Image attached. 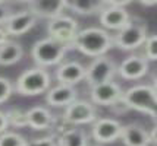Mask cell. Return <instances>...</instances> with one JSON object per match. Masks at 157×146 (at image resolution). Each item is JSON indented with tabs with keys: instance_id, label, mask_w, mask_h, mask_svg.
Masks as SVG:
<instances>
[{
	"instance_id": "6da1fadb",
	"label": "cell",
	"mask_w": 157,
	"mask_h": 146,
	"mask_svg": "<svg viewBox=\"0 0 157 146\" xmlns=\"http://www.w3.org/2000/svg\"><path fill=\"white\" fill-rule=\"evenodd\" d=\"M113 47V38L104 29L87 28L78 32L74 48L90 57H101Z\"/></svg>"
},
{
	"instance_id": "7a4b0ae2",
	"label": "cell",
	"mask_w": 157,
	"mask_h": 146,
	"mask_svg": "<svg viewBox=\"0 0 157 146\" xmlns=\"http://www.w3.org/2000/svg\"><path fill=\"white\" fill-rule=\"evenodd\" d=\"M48 86H50V75L47 70H44L43 67H33L24 72L18 77L15 89L21 95L31 97L46 92Z\"/></svg>"
},
{
	"instance_id": "3957f363",
	"label": "cell",
	"mask_w": 157,
	"mask_h": 146,
	"mask_svg": "<svg viewBox=\"0 0 157 146\" xmlns=\"http://www.w3.org/2000/svg\"><path fill=\"white\" fill-rule=\"evenodd\" d=\"M123 99L129 110L153 114L157 110V91L153 86L138 85L123 94Z\"/></svg>"
},
{
	"instance_id": "277c9868",
	"label": "cell",
	"mask_w": 157,
	"mask_h": 146,
	"mask_svg": "<svg viewBox=\"0 0 157 146\" xmlns=\"http://www.w3.org/2000/svg\"><path fill=\"white\" fill-rule=\"evenodd\" d=\"M147 27L141 19L134 18L128 22V25L117 31L113 38V44L121 50H135L141 47L147 41Z\"/></svg>"
},
{
	"instance_id": "5b68a950",
	"label": "cell",
	"mask_w": 157,
	"mask_h": 146,
	"mask_svg": "<svg viewBox=\"0 0 157 146\" xmlns=\"http://www.w3.org/2000/svg\"><path fill=\"white\" fill-rule=\"evenodd\" d=\"M68 47H65L63 44L55 41L53 38H44L33 45L31 56L38 66L46 67V66H55L60 63Z\"/></svg>"
},
{
	"instance_id": "8992f818",
	"label": "cell",
	"mask_w": 157,
	"mask_h": 146,
	"mask_svg": "<svg viewBox=\"0 0 157 146\" xmlns=\"http://www.w3.org/2000/svg\"><path fill=\"white\" fill-rule=\"evenodd\" d=\"M48 38H53L55 41L63 44L65 47H72L74 48V42L76 40V35L79 32L78 28V22L69 16H59L53 21H50L47 25Z\"/></svg>"
},
{
	"instance_id": "52a82bcc",
	"label": "cell",
	"mask_w": 157,
	"mask_h": 146,
	"mask_svg": "<svg viewBox=\"0 0 157 146\" xmlns=\"http://www.w3.org/2000/svg\"><path fill=\"white\" fill-rule=\"evenodd\" d=\"M116 64L109 57H97L87 67L85 80L88 82V85H91V88L96 85L106 84L113 79V76L116 75Z\"/></svg>"
},
{
	"instance_id": "ba28073f",
	"label": "cell",
	"mask_w": 157,
	"mask_h": 146,
	"mask_svg": "<svg viewBox=\"0 0 157 146\" xmlns=\"http://www.w3.org/2000/svg\"><path fill=\"white\" fill-rule=\"evenodd\" d=\"M123 126L113 118H100L94 121L93 137L100 143H110L122 134Z\"/></svg>"
},
{
	"instance_id": "9c48e42d",
	"label": "cell",
	"mask_w": 157,
	"mask_h": 146,
	"mask_svg": "<svg viewBox=\"0 0 157 146\" xmlns=\"http://www.w3.org/2000/svg\"><path fill=\"white\" fill-rule=\"evenodd\" d=\"M65 118L71 124H87L91 121H96L97 112L96 108L87 101H75L66 107Z\"/></svg>"
},
{
	"instance_id": "30bf717a",
	"label": "cell",
	"mask_w": 157,
	"mask_h": 146,
	"mask_svg": "<svg viewBox=\"0 0 157 146\" xmlns=\"http://www.w3.org/2000/svg\"><path fill=\"white\" fill-rule=\"evenodd\" d=\"M123 98V92L121 86L115 82H106V84L96 85L91 88V99L93 102L98 105H112Z\"/></svg>"
},
{
	"instance_id": "8fae6325",
	"label": "cell",
	"mask_w": 157,
	"mask_h": 146,
	"mask_svg": "<svg viewBox=\"0 0 157 146\" xmlns=\"http://www.w3.org/2000/svg\"><path fill=\"white\" fill-rule=\"evenodd\" d=\"M106 5V0H104ZM131 21L128 12L125 10V7L119 6H109L106 5V7L103 9V12L100 13V22L104 28L107 29H116L121 31L128 25V22Z\"/></svg>"
},
{
	"instance_id": "7c38bea8",
	"label": "cell",
	"mask_w": 157,
	"mask_h": 146,
	"mask_svg": "<svg viewBox=\"0 0 157 146\" xmlns=\"http://www.w3.org/2000/svg\"><path fill=\"white\" fill-rule=\"evenodd\" d=\"M35 22H37V16L28 9V10H22V12L10 15V18L5 23V29L9 35L18 37V35L28 32L35 25Z\"/></svg>"
},
{
	"instance_id": "4fadbf2b",
	"label": "cell",
	"mask_w": 157,
	"mask_h": 146,
	"mask_svg": "<svg viewBox=\"0 0 157 146\" xmlns=\"http://www.w3.org/2000/svg\"><path fill=\"white\" fill-rule=\"evenodd\" d=\"M29 10L38 18H46L53 21L56 18L62 16V12L65 10V0H33L28 3Z\"/></svg>"
},
{
	"instance_id": "5bb4252c",
	"label": "cell",
	"mask_w": 157,
	"mask_h": 146,
	"mask_svg": "<svg viewBox=\"0 0 157 146\" xmlns=\"http://www.w3.org/2000/svg\"><path fill=\"white\" fill-rule=\"evenodd\" d=\"M117 70H119V75L123 79L137 80V79L143 77L148 72V62H147L145 57L131 56L121 63V66H119Z\"/></svg>"
},
{
	"instance_id": "9a60e30c",
	"label": "cell",
	"mask_w": 157,
	"mask_h": 146,
	"mask_svg": "<svg viewBox=\"0 0 157 146\" xmlns=\"http://www.w3.org/2000/svg\"><path fill=\"white\" fill-rule=\"evenodd\" d=\"M85 75H87V69L78 62L65 63L56 72L57 80L63 85H71V86L85 79Z\"/></svg>"
},
{
	"instance_id": "2e32d148",
	"label": "cell",
	"mask_w": 157,
	"mask_h": 146,
	"mask_svg": "<svg viewBox=\"0 0 157 146\" xmlns=\"http://www.w3.org/2000/svg\"><path fill=\"white\" fill-rule=\"evenodd\" d=\"M46 101L53 107H63V105L69 107L76 101V89L71 85L60 84L48 91Z\"/></svg>"
},
{
	"instance_id": "e0dca14e",
	"label": "cell",
	"mask_w": 157,
	"mask_h": 146,
	"mask_svg": "<svg viewBox=\"0 0 157 146\" xmlns=\"http://www.w3.org/2000/svg\"><path fill=\"white\" fill-rule=\"evenodd\" d=\"M121 139L126 146H148L150 145V134L144 130L141 126L128 124L122 129Z\"/></svg>"
},
{
	"instance_id": "ac0fdd59",
	"label": "cell",
	"mask_w": 157,
	"mask_h": 146,
	"mask_svg": "<svg viewBox=\"0 0 157 146\" xmlns=\"http://www.w3.org/2000/svg\"><path fill=\"white\" fill-rule=\"evenodd\" d=\"M28 126L34 130H47L53 126L55 117L52 112L44 107H34L29 111H27Z\"/></svg>"
},
{
	"instance_id": "d6986e66",
	"label": "cell",
	"mask_w": 157,
	"mask_h": 146,
	"mask_svg": "<svg viewBox=\"0 0 157 146\" xmlns=\"http://www.w3.org/2000/svg\"><path fill=\"white\" fill-rule=\"evenodd\" d=\"M65 5L68 9L74 10L78 15H93L97 12L101 13L103 9L106 7L104 2L101 0H71L65 2Z\"/></svg>"
},
{
	"instance_id": "ffe728a7",
	"label": "cell",
	"mask_w": 157,
	"mask_h": 146,
	"mask_svg": "<svg viewBox=\"0 0 157 146\" xmlns=\"http://www.w3.org/2000/svg\"><path fill=\"white\" fill-rule=\"evenodd\" d=\"M24 50L21 44L15 41H7L6 44L0 45V66H10L21 60Z\"/></svg>"
},
{
	"instance_id": "44dd1931",
	"label": "cell",
	"mask_w": 157,
	"mask_h": 146,
	"mask_svg": "<svg viewBox=\"0 0 157 146\" xmlns=\"http://www.w3.org/2000/svg\"><path fill=\"white\" fill-rule=\"evenodd\" d=\"M59 146H87V136L82 130L74 129L59 137Z\"/></svg>"
},
{
	"instance_id": "7402d4cb",
	"label": "cell",
	"mask_w": 157,
	"mask_h": 146,
	"mask_svg": "<svg viewBox=\"0 0 157 146\" xmlns=\"http://www.w3.org/2000/svg\"><path fill=\"white\" fill-rule=\"evenodd\" d=\"M6 117L9 126H13V127H25V126H28L27 111H24L21 108H10L6 112Z\"/></svg>"
},
{
	"instance_id": "603a6c76",
	"label": "cell",
	"mask_w": 157,
	"mask_h": 146,
	"mask_svg": "<svg viewBox=\"0 0 157 146\" xmlns=\"http://www.w3.org/2000/svg\"><path fill=\"white\" fill-rule=\"evenodd\" d=\"M0 146H27V140L18 133L6 132L0 134Z\"/></svg>"
},
{
	"instance_id": "cb8c5ba5",
	"label": "cell",
	"mask_w": 157,
	"mask_h": 146,
	"mask_svg": "<svg viewBox=\"0 0 157 146\" xmlns=\"http://www.w3.org/2000/svg\"><path fill=\"white\" fill-rule=\"evenodd\" d=\"M145 47V59L148 60H157V35H151L147 38L144 44Z\"/></svg>"
},
{
	"instance_id": "d4e9b609",
	"label": "cell",
	"mask_w": 157,
	"mask_h": 146,
	"mask_svg": "<svg viewBox=\"0 0 157 146\" xmlns=\"http://www.w3.org/2000/svg\"><path fill=\"white\" fill-rule=\"evenodd\" d=\"M12 92H13V86L10 84V80L6 77H0V104L6 102L10 98Z\"/></svg>"
},
{
	"instance_id": "484cf974",
	"label": "cell",
	"mask_w": 157,
	"mask_h": 146,
	"mask_svg": "<svg viewBox=\"0 0 157 146\" xmlns=\"http://www.w3.org/2000/svg\"><path fill=\"white\" fill-rule=\"evenodd\" d=\"M27 146H59V143L53 136H48V137H41V139L27 142Z\"/></svg>"
},
{
	"instance_id": "4316f807",
	"label": "cell",
	"mask_w": 157,
	"mask_h": 146,
	"mask_svg": "<svg viewBox=\"0 0 157 146\" xmlns=\"http://www.w3.org/2000/svg\"><path fill=\"white\" fill-rule=\"evenodd\" d=\"M10 10L5 6V3H2L0 2V25H5L7 22V19L10 18Z\"/></svg>"
},
{
	"instance_id": "83f0119b",
	"label": "cell",
	"mask_w": 157,
	"mask_h": 146,
	"mask_svg": "<svg viewBox=\"0 0 157 146\" xmlns=\"http://www.w3.org/2000/svg\"><path fill=\"white\" fill-rule=\"evenodd\" d=\"M7 126H9V123H7L6 112H2V111H0V134L6 133Z\"/></svg>"
},
{
	"instance_id": "f1b7e54d",
	"label": "cell",
	"mask_w": 157,
	"mask_h": 146,
	"mask_svg": "<svg viewBox=\"0 0 157 146\" xmlns=\"http://www.w3.org/2000/svg\"><path fill=\"white\" fill-rule=\"evenodd\" d=\"M7 37L9 34L6 32V29L5 28H0V45H3V44H6L9 40H7Z\"/></svg>"
},
{
	"instance_id": "f546056e",
	"label": "cell",
	"mask_w": 157,
	"mask_h": 146,
	"mask_svg": "<svg viewBox=\"0 0 157 146\" xmlns=\"http://www.w3.org/2000/svg\"><path fill=\"white\" fill-rule=\"evenodd\" d=\"M150 139H151V142H154V143H157V126L151 130V133H150Z\"/></svg>"
},
{
	"instance_id": "4dcf8cb0",
	"label": "cell",
	"mask_w": 157,
	"mask_h": 146,
	"mask_svg": "<svg viewBox=\"0 0 157 146\" xmlns=\"http://www.w3.org/2000/svg\"><path fill=\"white\" fill-rule=\"evenodd\" d=\"M141 5H144V6H156L157 0L156 2H141Z\"/></svg>"
},
{
	"instance_id": "1f68e13d",
	"label": "cell",
	"mask_w": 157,
	"mask_h": 146,
	"mask_svg": "<svg viewBox=\"0 0 157 146\" xmlns=\"http://www.w3.org/2000/svg\"><path fill=\"white\" fill-rule=\"evenodd\" d=\"M151 117L154 118V121H156V123H157V110H156V111H154V112H153V114H151Z\"/></svg>"
},
{
	"instance_id": "d6a6232c",
	"label": "cell",
	"mask_w": 157,
	"mask_h": 146,
	"mask_svg": "<svg viewBox=\"0 0 157 146\" xmlns=\"http://www.w3.org/2000/svg\"><path fill=\"white\" fill-rule=\"evenodd\" d=\"M154 89L157 91V76H156V79H154Z\"/></svg>"
}]
</instances>
